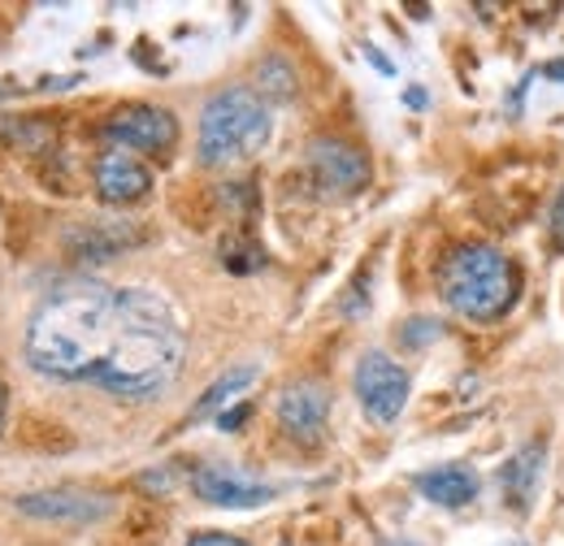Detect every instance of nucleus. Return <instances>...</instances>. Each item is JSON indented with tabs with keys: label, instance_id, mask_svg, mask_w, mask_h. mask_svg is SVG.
Listing matches in <instances>:
<instances>
[{
	"label": "nucleus",
	"instance_id": "obj_1",
	"mask_svg": "<svg viewBox=\"0 0 564 546\" xmlns=\"http://www.w3.org/2000/svg\"><path fill=\"white\" fill-rule=\"evenodd\" d=\"M22 351L44 378L96 382L122 400H152L178 378L187 335L170 299L148 286L74 282L31 313Z\"/></svg>",
	"mask_w": 564,
	"mask_h": 546
},
{
	"label": "nucleus",
	"instance_id": "obj_2",
	"mask_svg": "<svg viewBox=\"0 0 564 546\" xmlns=\"http://www.w3.org/2000/svg\"><path fill=\"white\" fill-rule=\"evenodd\" d=\"M521 273L517 265L487 243L456 248L443 265V299L469 317V321H495L517 304Z\"/></svg>",
	"mask_w": 564,
	"mask_h": 546
},
{
	"label": "nucleus",
	"instance_id": "obj_3",
	"mask_svg": "<svg viewBox=\"0 0 564 546\" xmlns=\"http://www.w3.org/2000/svg\"><path fill=\"white\" fill-rule=\"evenodd\" d=\"M270 139V105L252 87H226L217 91L200 113V161L230 165L265 148Z\"/></svg>",
	"mask_w": 564,
	"mask_h": 546
},
{
	"label": "nucleus",
	"instance_id": "obj_4",
	"mask_svg": "<svg viewBox=\"0 0 564 546\" xmlns=\"http://www.w3.org/2000/svg\"><path fill=\"white\" fill-rule=\"evenodd\" d=\"M356 400H360V408L369 412L373 421L391 425L404 412V404H409V373L391 356L365 351L360 364H356Z\"/></svg>",
	"mask_w": 564,
	"mask_h": 546
},
{
	"label": "nucleus",
	"instance_id": "obj_5",
	"mask_svg": "<svg viewBox=\"0 0 564 546\" xmlns=\"http://www.w3.org/2000/svg\"><path fill=\"white\" fill-rule=\"evenodd\" d=\"M105 135L127 152H170L178 139V118L161 105H127L109 113Z\"/></svg>",
	"mask_w": 564,
	"mask_h": 546
},
{
	"label": "nucleus",
	"instance_id": "obj_6",
	"mask_svg": "<svg viewBox=\"0 0 564 546\" xmlns=\"http://www.w3.org/2000/svg\"><path fill=\"white\" fill-rule=\"evenodd\" d=\"M308 174L326 196H356L369 183L365 152L344 139H313L308 143Z\"/></svg>",
	"mask_w": 564,
	"mask_h": 546
},
{
	"label": "nucleus",
	"instance_id": "obj_7",
	"mask_svg": "<svg viewBox=\"0 0 564 546\" xmlns=\"http://www.w3.org/2000/svg\"><path fill=\"white\" fill-rule=\"evenodd\" d=\"M22 516L35 521H53V525H96L113 512L109 494H91V490H74V485H57V490H35L18 499Z\"/></svg>",
	"mask_w": 564,
	"mask_h": 546
},
{
	"label": "nucleus",
	"instance_id": "obj_8",
	"mask_svg": "<svg viewBox=\"0 0 564 546\" xmlns=\"http://www.w3.org/2000/svg\"><path fill=\"white\" fill-rule=\"evenodd\" d=\"M326 416H330V395L322 382H291L279 395V425L286 438L317 447L326 434Z\"/></svg>",
	"mask_w": 564,
	"mask_h": 546
},
{
	"label": "nucleus",
	"instance_id": "obj_9",
	"mask_svg": "<svg viewBox=\"0 0 564 546\" xmlns=\"http://www.w3.org/2000/svg\"><path fill=\"white\" fill-rule=\"evenodd\" d=\"M196 494L213 503V507H261V503H270L274 499V485H265V481H257L252 473H243V469H230V465H205L196 478Z\"/></svg>",
	"mask_w": 564,
	"mask_h": 546
},
{
	"label": "nucleus",
	"instance_id": "obj_10",
	"mask_svg": "<svg viewBox=\"0 0 564 546\" xmlns=\"http://www.w3.org/2000/svg\"><path fill=\"white\" fill-rule=\"evenodd\" d=\"M148 187H152V174L131 152L113 148V152H105L96 161V196L105 205H135V200L148 196Z\"/></svg>",
	"mask_w": 564,
	"mask_h": 546
},
{
	"label": "nucleus",
	"instance_id": "obj_11",
	"mask_svg": "<svg viewBox=\"0 0 564 546\" xmlns=\"http://www.w3.org/2000/svg\"><path fill=\"white\" fill-rule=\"evenodd\" d=\"M131 243H140V234H131L122 221H87L70 234V252L78 261H109Z\"/></svg>",
	"mask_w": 564,
	"mask_h": 546
},
{
	"label": "nucleus",
	"instance_id": "obj_12",
	"mask_svg": "<svg viewBox=\"0 0 564 546\" xmlns=\"http://www.w3.org/2000/svg\"><path fill=\"white\" fill-rule=\"evenodd\" d=\"M417 490H422L430 503H443V507H465L474 494H478V478L460 465H443V469H430L417 478Z\"/></svg>",
	"mask_w": 564,
	"mask_h": 546
},
{
	"label": "nucleus",
	"instance_id": "obj_13",
	"mask_svg": "<svg viewBox=\"0 0 564 546\" xmlns=\"http://www.w3.org/2000/svg\"><path fill=\"white\" fill-rule=\"evenodd\" d=\"M543 447L539 443H530V447H521L512 460H508V469H503V499L517 507V512H525L530 507V499H534V481L543 473Z\"/></svg>",
	"mask_w": 564,
	"mask_h": 546
},
{
	"label": "nucleus",
	"instance_id": "obj_14",
	"mask_svg": "<svg viewBox=\"0 0 564 546\" xmlns=\"http://www.w3.org/2000/svg\"><path fill=\"white\" fill-rule=\"evenodd\" d=\"M257 382V364H235V369H226L217 382H213L209 391L200 395V404L192 408V416L187 421H200V416H213V412L221 408V404H230L239 391H248Z\"/></svg>",
	"mask_w": 564,
	"mask_h": 546
},
{
	"label": "nucleus",
	"instance_id": "obj_15",
	"mask_svg": "<svg viewBox=\"0 0 564 546\" xmlns=\"http://www.w3.org/2000/svg\"><path fill=\"white\" fill-rule=\"evenodd\" d=\"M257 78H261V91H265V96H274V100H291V96H295V69L286 66L282 57L261 62Z\"/></svg>",
	"mask_w": 564,
	"mask_h": 546
},
{
	"label": "nucleus",
	"instance_id": "obj_16",
	"mask_svg": "<svg viewBox=\"0 0 564 546\" xmlns=\"http://www.w3.org/2000/svg\"><path fill=\"white\" fill-rule=\"evenodd\" d=\"M248 404H239V408H226V412H217V429H226V434H230V429H239V425H243V421H248Z\"/></svg>",
	"mask_w": 564,
	"mask_h": 546
},
{
	"label": "nucleus",
	"instance_id": "obj_17",
	"mask_svg": "<svg viewBox=\"0 0 564 546\" xmlns=\"http://www.w3.org/2000/svg\"><path fill=\"white\" fill-rule=\"evenodd\" d=\"M547 226H552V243L564 252V187H561V196H556V208H552V221H547Z\"/></svg>",
	"mask_w": 564,
	"mask_h": 546
},
{
	"label": "nucleus",
	"instance_id": "obj_18",
	"mask_svg": "<svg viewBox=\"0 0 564 546\" xmlns=\"http://www.w3.org/2000/svg\"><path fill=\"white\" fill-rule=\"evenodd\" d=\"M434 335H438L434 321H409V330H404V339L409 342H425V339H434Z\"/></svg>",
	"mask_w": 564,
	"mask_h": 546
},
{
	"label": "nucleus",
	"instance_id": "obj_19",
	"mask_svg": "<svg viewBox=\"0 0 564 546\" xmlns=\"http://www.w3.org/2000/svg\"><path fill=\"white\" fill-rule=\"evenodd\" d=\"M187 546H248V543H239V538H230V534H196Z\"/></svg>",
	"mask_w": 564,
	"mask_h": 546
},
{
	"label": "nucleus",
	"instance_id": "obj_20",
	"mask_svg": "<svg viewBox=\"0 0 564 546\" xmlns=\"http://www.w3.org/2000/svg\"><path fill=\"white\" fill-rule=\"evenodd\" d=\"M4 412H9V391H4V382H0V429H4Z\"/></svg>",
	"mask_w": 564,
	"mask_h": 546
},
{
	"label": "nucleus",
	"instance_id": "obj_21",
	"mask_svg": "<svg viewBox=\"0 0 564 546\" xmlns=\"http://www.w3.org/2000/svg\"><path fill=\"white\" fill-rule=\"evenodd\" d=\"M387 546H417V543H409V538H395V543H387Z\"/></svg>",
	"mask_w": 564,
	"mask_h": 546
}]
</instances>
